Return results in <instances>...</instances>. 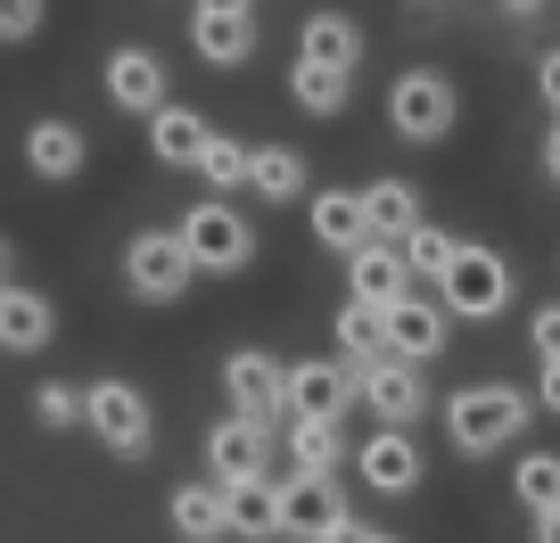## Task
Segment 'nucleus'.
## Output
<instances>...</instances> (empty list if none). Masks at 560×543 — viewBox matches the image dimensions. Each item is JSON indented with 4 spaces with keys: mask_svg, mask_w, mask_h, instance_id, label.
Wrapping results in <instances>:
<instances>
[{
    "mask_svg": "<svg viewBox=\"0 0 560 543\" xmlns=\"http://www.w3.org/2000/svg\"><path fill=\"white\" fill-rule=\"evenodd\" d=\"M354 370L347 363H298L289 370V421H347Z\"/></svg>",
    "mask_w": 560,
    "mask_h": 543,
    "instance_id": "14",
    "label": "nucleus"
},
{
    "mask_svg": "<svg viewBox=\"0 0 560 543\" xmlns=\"http://www.w3.org/2000/svg\"><path fill=\"white\" fill-rule=\"evenodd\" d=\"M354 403H371L380 412V428H412L420 403H429V387H420V363H404V354H380V363L354 370Z\"/></svg>",
    "mask_w": 560,
    "mask_h": 543,
    "instance_id": "9",
    "label": "nucleus"
},
{
    "mask_svg": "<svg viewBox=\"0 0 560 543\" xmlns=\"http://www.w3.org/2000/svg\"><path fill=\"white\" fill-rule=\"evenodd\" d=\"M322 543H363V527H338V535H322Z\"/></svg>",
    "mask_w": 560,
    "mask_h": 543,
    "instance_id": "42",
    "label": "nucleus"
},
{
    "mask_svg": "<svg viewBox=\"0 0 560 543\" xmlns=\"http://www.w3.org/2000/svg\"><path fill=\"white\" fill-rule=\"evenodd\" d=\"M165 91H174V83H165V58H158V50L124 42V50L107 58V99H116L124 116H158V107H174Z\"/></svg>",
    "mask_w": 560,
    "mask_h": 543,
    "instance_id": "11",
    "label": "nucleus"
},
{
    "mask_svg": "<svg viewBox=\"0 0 560 543\" xmlns=\"http://www.w3.org/2000/svg\"><path fill=\"white\" fill-rule=\"evenodd\" d=\"M544 181H552V190H560V123H552V132H544Z\"/></svg>",
    "mask_w": 560,
    "mask_h": 543,
    "instance_id": "39",
    "label": "nucleus"
},
{
    "mask_svg": "<svg viewBox=\"0 0 560 543\" xmlns=\"http://www.w3.org/2000/svg\"><path fill=\"white\" fill-rule=\"evenodd\" d=\"M247 190H256L264 206H298V190H305V149H289V141L247 149Z\"/></svg>",
    "mask_w": 560,
    "mask_h": 543,
    "instance_id": "23",
    "label": "nucleus"
},
{
    "mask_svg": "<svg viewBox=\"0 0 560 543\" xmlns=\"http://www.w3.org/2000/svg\"><path fill=\"white\" fill-rule=\"evenodd\" d=\"M198 174H207V190H214V198H231V190L247 181V141L214 132V141H207V157H198Z\"/></svg>",
    "mask_w": 560,
    "mask_h": 543,
    "instance_id": "31",
    "label": "nucleus"
},
{
    "mask_svg": "<svg viewBox=\"0 0 560 543\" xmlns=\"http://www.w3.org/2000/svg\"><path fill=\"white\" fill-rule=\"evenodd\" d=\"M280 527L298 543H322V535H338V527H354L347 486H338V477H289V486H280Z\"/></svg>",
    "mask_w": 560,
    "mask_h": 543,
    "instance_id": "10",
    "label": "nucleus"
},
{
    "mask_svg": "<svg viewBox=\"0 0 560 543\" xmlns=\"http://www.w3.org/2000/svg\"><path fill=\"white\" fill-rule=\"evenodd\" d=\"M511 486H520V503L536 510H560V453H520V470H511Z\"/></svg>",
    "mask_w": 560,
    "mask_h": 543,
    "instance_id": "30",
    "label": "nucleus"
},
{
    "mask_svg": "<svg viewBox=\"0 0 560 543\" xmlns=\"http://www.w3.org/2000/svg\"><path fill=\"white\" fill-rule=\"evenodd\" d=\"M34 428H83V387L42 379V387H34Z\"/></svg>",
    "mask_w": 560,
    "mask_h": 543,
    "instance_id": "32",
    "label": "nucleus"
},
{
    "mask_svg": "<svg viewBox=\"0 0 560 543\" xmlns=\"http://www.w3.org/2000/svg\"><path fill=\"white\" fill-rule=\"evenodd\" d=\"M198 17H256V0H198Z\"/></svg>",
    "mask_w": 560,
    "mask_h": 543,
    "instance_id": "38",
    "label": "nucleus"
},
{
    "mask_svg": "<svg viewBox=\"0 0 560 543\" xmlns=\"http://www.w3.org/2000/svg\"><path fill=\"white\" fill-rule=\"evenodd\" d=\"M527 421H536V396H527V387H503V379H478V387H454V396H445V437L470 461L520 445Z\"/></svg>",
    "mask_w": 560,
    "mask_h": 543,
    "instance_id": "1",
    "label": "nucleus"
},
{
    "mask_svg": "<svg viewBox=\"0 0 560 543\" xmlns=\"http://www.w3.org/2000/svg\"><path fill=\"white\" fill-rule=\"evenodd\" d=\"M347 83L354 74H338V67H289V99L305 107V116H347Z\"/></svg>",
    "mask_w": 560,
    "mask_h": 543,
    "instance_id": "27",
    "label": "nucleus"
},
{
    "mask_svg": "<svg viewBox=\"0 0 560 543\" xmlns=\"http://www.w3.org/2000/svg\"><path fill=\"white\" fill-rule=\"evenodd\" d=\"M83 428L116 461H149V445H158V412H149V396L132 379H91L83 387Z\"/></svg>",
    "mask_w": 560,
    "mask_h": 543,
    "instance_id": "2",
    "label": "nucleus"
},
{
    "mask_svg": "<svg viewBox=\"0 0 560 543\" xmlns=\"http://www.w3.org/2000/svg\"><path fill=\"white\" fill-rule=\"evenodd\" d=\"M354 470H363V486L371 494H412L420 486V445H412V428H380V437H363L354 445Z\"/></svg>",
    "mask_w": 560,
    "mask_h": 543,
    "instance_id": "13",
    "label": "nucleus"
},
{
    "mask_svg": "<svg viewBox=\"0 0 560 543\" xmlns=\"http://www.w3.org/2000/svg\"><path fill=\"white\" fill-rule=\"evenodd\" d=\"M42 34V0H0V42H34Z\"/></svg>",
    "mask_w": 560,
    "mask_h": 543,
    "instance_id": "34",
    "label": "nucleus"
},
{
    "mask_svg": "<svg viewBox=\"0 0 560 543\" xmlns=\"http://www.w3.org/2000/svg\"><path fill=\"white\" fill-rule=\"evenodd\" d=\"M536 99L552 107V123H560V42H552V50L536 58Z\"/></svg>",
    "mask_w": 560,
    "mask_h": 543,
    "instance_id": "35",
    "label": "nucleus"
},
{
    "mask_svg": "<svg viewBox=\"0 0 560 543\" xmlns=\"http://www.w3.org/2000/svg\"><path fill=\"white\" fill-rule=\"evenodd\" d=\"M347 281H354V305H371V314H387V305L412 297V272H404V247L371 239L363 256H347Z\"/></svg>",
    "mask_w": 560,
    "mask_h": 543,
    "instance_id": "16",
    "label": "nucleus"
},
{
    "mask_svg": "<svg viewBox=\"0 0 560 543\" xmlns=\"http://www.w3.org/2000/svg\"><path fill=\"white\" fill-rule=\"evenodd\" d=\"M494 9H503V17H511V25H536V17H544V9H552V0H494Z\"/></svg>",
    "mask_w": 560,
    "mask_h": 543,
    "instance_id": "37",
    "label": "nucleus"
},
{
    "mask_svg": "<svg viewBox=\"0 0 560 543\" xmlns=\"http://www.w3.org/2000/svg\"><path fill=\"white\" fill-rule=\"evenodd\" d=\"M363 543H404V535H380V527H363Z\"/></svg>",
    "mask_w": 560,
    "mask_h": 543,
    "instance_id": "43",
    "label": "nucleus"
},
{
    "mask_svg": "<svg viewBox=\"0 0 560 543\" xmlns=\"http://www.w3.org/2000/svg\"><path fill=\"white\" fill-rule=\"evenodd\" d=\"M363 223H371V239H387V247H404L429 214H420V190L404 174H387V181H363Z\"/></svg>",
    "mask_w": 560,
    "mask_h": 543,
    "instance_id": "18",
    "label": "nucleus"
},
{
    "mask_svg": "<svg viewBox=\"0 0 560 543\" xmlns=\"http://www.w3.org/2000/svg\"><path fill=\"white\" fill-rule=\"evenodd\" d=\"M536 412L560 421V363H536Z\"/></svg>",
    "mask_w": 560,
    "mask_h": 543,
    "instance_id": "36",
    "label": "nucleus"
},
{
    "mask_svg": "<svg viewBox=\"0 0 560 543\" xmlns=\"http://www.w3.org/2000/svg\"><path fill=\"white\" fill-rule=\"evenodd\" d=\"M380 321H387V354H404V363H438V354H445V330H454V314H445L438 297H420V288H412L404 305H387Z\"/></svg>",
    "mask_w": 560,
    "mask_h": 543,
    "instance_id": "12",
    "label": "nucleus"
},
{
    "mask_svg": "<svg viewBox=\"0 0 560 543\" xmlns=\"http://www.w3.org/2000/svg\"><path fill=\"white\" fill-rule=\"evenodd\" d=\"M527 346H536V363H560V297L527 314Z\"/></svg>",
    "mask_w": 560,
    "mask_h": 543,
    "instance_id": "33",
    "label": "nucleus"
},
{
    "mask_svg": "<svg viewBox=\"0 0 560 543\" xmlns=\"http://www.w3.org/2000/svg\"><path fill=\"white\" fill-rule=\"evenodd\" d=\"M124 281H132L140 305H174V297H190L198 263H190V247H182V231H140V239L124 247Z\"/></svg>",
    "mask_w": 560,
    "mask_h": 543,
    "instance_id": "6",
    "label": "nucleus"
},
{
    "mask_svg": "<svg viewBox=\"0 0 560 543\" xmlns=\"http://www.w3.org/2000/svg\"><path fill=\"white\" fill-rule=\"evenodd\" d=\"M223 387H231V412L240 421H256V428H289V370L272 363V354H256V346H240V354H223Z\"/></svg>",
    "mask_w": 560,
    "mask_h": 543,
    "instance_id": "7",
    "label": "nucleus"
},
{
    "mask_svg": "<svg viewBox=\"0 0 560 543\" xmlns=\"http://www.w3.org/2000/svg\"><path fill=\"white\" fill-rule=\"evenodd\" d=\"M165 519H174L182 543H223V535H231V503H223V486H214V477H198V486H174Z\"/></svg>",
    "mask_w": 560,
    "mask_h": 543,
    "instance_id": "22",
    "label": "nucleus"
},
{
    "mask_svg": "<svg viewBox=\"0 0 560 543\" xmlns=\"http://www.w3.org/2000/svg\"><path fill=\"white\" fill-rule=\"evenodd\" d=\"M314 239L330 247V256H363L371 247V223H363V190H314Z\"/></svg>",
    "mask_w": 560,
    "mask_h": 543,
    "instance_id": "21",
    "label": "nucleus"
},
{
    "mask_svg": "<svg viewBox=\"0 0 560 543\" xmlns=\"http://www.w3.org/2000/svg\"><path fill=\"white\" fill-rule=\"evenodd\" d=\"M438 305H445L454 321H494V314H511V263L494 256V247H462L454 272L438 281Z\"/></svg>",
    "mask_w": 560,
    "mask_h": 543,
    "instance_id": "5",
    "label": "nucleus"
},
{
    "mask_svg": "<svg viewBox=\"0 0 560 543\" xmlns=\"http://www.w3.org/2000/svg\"><path fill=\"white\" fill-rule=\"evenodd\" d=\"M207 141H214V123H207V116H190V107H158V116H149V157L174 165V174H198Z\"/></svg>",
    "mask_w": 560,
    "mask_h": 543,
    "instance_id": "19",
    "label": "nucleus"
},
{
    "mask_svg": "<svg viewBox=\"0 0 560 543\" xmlns=\"http://www.w3.org/2000/svg\"><path fill=\"white\" fill-rule=\"evenodd\" d=\"M58 330L50 297H34V288H9V305H0V354H42Z\"/></svg>",
    "mask_w": 560,
    "mask_h": 543,
    "instance_id": "24",
    "label": "nucleus"
},
{
    "mask_svg": "<svg viewBox=\"0 0 560 543\" xmlns=\"http://www.w3.org/2000/svg\"><path fill=\"white\" fill-rule=\"evenodd\" d=\"M190 50L207 67H247L256 58V17H190Z\"/></svg>",
    "mask_w": 560,
    "mask_h": 543,
    "instance_id": "26",
    "label": "nucleus"
},
{
    "mask_svg": "<svg viewBox=\"0 0 560 543\" xmlns=\"http://www.w3.org/2000/svg\"><path fill=\"white\" fill-rule=\"evenodd\" d=\"M0 305H9V288H0Z\"/></svg>",
    "mask_w": 560,
    "mask_h": 543,
    "instance_id": "44",
    "label": "nucleus"
},
{
    "mask_svg": "<svg viewBox=\"0 0 560 543\" xmlns=\"http://www.w3.org/2000/svg\"><path fill=\"white\" fill-rule=\"evenodd\" d=\"M174 231H182V247H190L198 272H247V263H256V223H247L231 198H198Z\"/></svg>",
    "mask_w": 560,
    "mask_h": 543,
    "instance_id": "3",
    "label": "nucleus"
},
{
    "mask_svg": "<svg viewBox=\"0 0 560 543\" xmlns=\"http://www.w3.org/2000/svg\"><path fill=\"white\" fill-rule=\"evenodd\" d=\"M223 503H231V535H247V543L289 535V527H280V486H272V477H256V486H223Z\"/></svg>",
    "mask_w": 560,
    "mask_h": 543,
    "instance_id": "25",
    "label": "nucleus"
},
{
    "mask_svg": "<svg viewBox=\"0 0 560 543\" xmlns=\"http://www.w3.org/2000/svg\"><path fill=\"white\" fill-rule=\"evenodd\" d=\"M83 157H91L83 123H67V116H34L25 123V165H34V181H74Z\"/></svg>",
    "mask_w": 560,
    "mask_h": 543,
    "instance_id": "15",
    "label": "nucleus"
},
{
    "mask_svg": "<svg viewBox=\"0 0 560 543\" xmlns=\"http://www.w3.org/2000/svg\"><path fill=\"white\" fill-rule=\"evenodd\" d=\"M280 445H289V477H338L354 461V445H347L338 421H289Z\"/></svg>",
    "mask_w": 560,
    "mask_h": 543,
    "instance_id": "17",
    "label": "nucleus"
},
{
    "mask_svg": "<svg viewBox=\"0 0 560 543\" xmlns=\"http://www.w3.org/2000/svg\"><path fill=\"white\" fill-rule=\"evenodd\" d=\"M338 354H347V370H363V363H380L387 354V321L371 314V305H338Z\"/></svg>",
    "mask_w": 560,
    "mask_h": 543,
    "instance_id": "28",
    "label": "nucleus"
},
{
    "mask_svg": "<svg viewBox=\"0 0 560 543\" xmlns=\"http://www.w3.org/2000/svg\"><path fill=\"white\" fill-rule=\"evenodd\" d=\"M387 123H396L404 141H445L462 123V91H454V74H438V67H404L396 74V91H387Z\"/></svg>",
    "mask_w": 560,
    "mask_h": 543,
    "instance_id": "4",
    "label": "nucleus"
},
{
    "mask_svg": "<svg viewBox=\"0 0 560 543\" xmlns=\"http://www.w3.org/2000/svg\"><path fill=\"white\" fill-rule=\"evenodd\" d=\"M207 477L214 486H256V477H272V428L256 421H214L207 428Z\"/></svg>",
    "mask_w": 560,
    "mask_h": 543,
    "instance_id": "8",
    "label": "nucleus"
},
{
    "mask_svg": "<svg viewBox=\"0 0 560 543\" xmlns=\"http://www.w3.org/2000/svg\"><path fill=\"white\" fill-rule=\"evenodd\" d=\"M454 256H462V239H454L445 223H420L412 239H404V272H412V281H429V288L454 272Z\"/></svg>",
    "mask_w": 560,
    "mask_h": 543,
    "instance_id": "29",
    "label": "nucleus"
},
{
    "mask_svg": "<svg viewBox=\"0 0 560 543\" xmlns=\"http://www.w3.org/2000/svg\"><path fill=\"white\" fill-rule=\"evenodd\" d=\"M298 58H305V67H338V74H354V67H363V25L338 17V9H322V17H305V25H298Z\"/></svg>",
    "mask_w": 560,
    "mask_h": 543,
    "instance_id": "20",
    "label": "nucleus"
},
{
    "mask_svg": "<svg viewBox=\"0 0 560 543\" xmlns=\"http://www.w3.org/2000/svg\"><path fill=\"white\" fill-rule=\"evenodd\" d=\"M0 288H18V247L0 239Z\"/></svg>",
    "mask_w": 560,
    "mask_h": 543,
    "instance_id": "40",
    "label": "nucleus"
},
{
    "mask_svg": "<svg viewBox=\"0 0 560 543\" xmlns=\"http://www.w3.org/2000/svg\"><path fill=\"white\" fill-rule=\"evenodd\" d=\"M536 543H560V510H544V519H536Z\"/></svg>",
    "mask_w": 560,
    "mask_h": 543,
    "instance_id": "41",
    "label": "nucleus"
}]
</instances>
